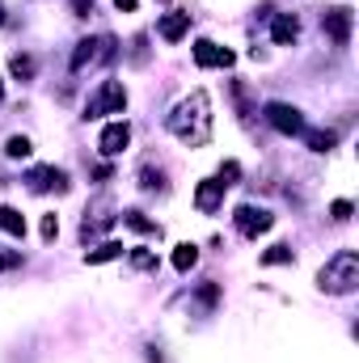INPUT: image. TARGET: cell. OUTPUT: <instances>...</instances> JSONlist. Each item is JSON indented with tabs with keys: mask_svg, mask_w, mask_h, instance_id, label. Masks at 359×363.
Wrapping results in <instances>:
<instances>
[{
	"mask_svg": "<svg viewBox=\"0 0 359 363\" xmlns=\"http://www.w3.org/2000/svg\"><path fill=\"white\" fill-rule=\"evenodd\" d=\"M233 224H237V233L241 237H262V233H271V224H275V216L271 212H262V207H237L233 212Z\"/></svg>",
	"mask_w": 359,
	"mask_h": 363,
	"instance_id": "obj_4",
	"label": "cell"
},
{
	"mask_svg": "<svg viewBox=\"0 0 359 363\" xmlns=\"http://www.w3.org/2000/svg\"><path fill=\"white\" fill-rule=\"evenodd\" d=\"M237 178H241V165H237V161H224V165H220V174H216V182H220L224 190H228Z\"/></svg>",
	"mask_w": 359,
	"mask_h": 363,
	"instance_id": "obj_21",
	"label": "cell"
},
{
	"mask_svg": "<svg viewBox=\"0 0 359 363\" xmlns=\"http://www.w3.org/2000/svg\"><path fill=\"white\" fill-rule=\"evenodd\" d=\"M186 30H190V13H169V17H161V26H157V34H161L165 42H178Z\"/></svg>",
	"mask_w": 359,
	"mask_h": 363,
	"instance_id": "obj_11",
	"label": "cell"
},
{
	"mask_svg": "<svg viewBox=\"0 0 359 363\" xmlns=\"http://www.w3.org/2000/svg\"><path fill=\"white\" fill-rule=\"evenodd\" d=\"M22 262V253H0V271H13Z\"/></svg>",
	"mask_w": 359,
	"mask_h": 363,
	"instance_id": "obj_25",
	"label": "cell"
},
{
	"mask_svg": "<svg viewBox=\"0 0 359 363\" xmlns=\"http://www.w3.org/2000/svg\"><path fill=\"white\" fill-rule=\"evenodd\" d=\"M0 233H9V237H26V216L17 212V207H0Z\"/></svg>",
	"mask_w": 359,
	"mask_h": 363,
	"instance_id": "obj_13",
	"label": "cell"
},
{
	"mask_svg": "<svg viewBox=\"0 0 359 363\" xmlns=\"http://www.w3.org/2000/svg\"><path fill=\"white\" fill-rule=\"evenodd\" d=\"M89 9H93V0H72V13H76V17H85Z\"/></svg>",
	"mask_w": 359,
	"mask_h": 363,
	"instance_id": "obj_26",
	"label": "cell"
},
{
	"mask_svg": "<svg viewBox=\"0 0 359 363\" xmlns=\"http://www.w3.org/2000/svg\"><path fill=\"white\" fill-rule=\"evenodd\" d=\"M271 38H275L279 47H292V42L300 38V22H296L292 13H283V17H275V26H271Z\"/></svg>",
	"mask_w": 359,
	"mask_h": 363,
	"instance_id": "obj_12",
	"label": "cell"
},
{
	"mask_svg": "<svg viewBox=\"0 0 359 363\" xmlns=\"http://www.w3.org/2000/svg\"><path fill=\"white\" fill-rule=\"evenodd\" d=\"M330 216H334V220H351V203H347V199H338V203L330 207Z\"/></svg>",
	"mask_w": 359,
	"mask_h": 363,
	"instance_id": "obj_24",
	"label": "cell"
},
{
	"mask_svg": "<svg viewBox=\"0 0 359 363\" xmlns=\"http://www.w3.org/2000/svg\"><path fill=\"white\" fill-rule=\"evenodd\" d=\"M123 106H127V89L119 85V81H106L89 101H85V119H101V115H123Z\"/></svg>",
	"mask_w": 359,
	"mask_h": 363,
	"instance_id": "obj_3",
	"label": "cell"
},
{
	"mask_svg": "<svg viewBox=\"0 0 359 363\" xmlns=\"http://www.w3.org/2000/svg\"><path fill=\"white\" fill-rule=\"evenodd\" d=\"M194 262H199V249H194V245H178V249H174V267H178V271H190Z\"/></svg>",
	"mask_w": 359,
	"mask_h": 363,
	"instance_id": "obj_17",
	"label": "cell"
},
{
	"mask_svg": "<svg viewBox=\"0 0 359 363\" xmlns=\"http://www.w3.org/2000/svg\"><path fill=\"white\" fill-rule=\"evenodd\" d=\"M131 267H135V271H152V267H157V253L135 249V253H131Z\"/></svg>",
	"mask_w": 359,
	"mask_h": 363,
	"instance_id": "obj_22",
	"label": "cell"
},
{
	"mask_svg": "<svg viewBox=\"0 0 359 363\" xmlns=\"http://www.w3.org/2000/svg\"><path fill=\"white\" fill-rule=\"evenodd\" d=\"M127 144H131V127L127 123H110L106 131H101V140H97V148L106 152V157H119Z\"/></svg>",
	"mask_w": 359,
	"mask_h": 363,
	"instance_id": "obj_9",
	"label": "cell"
},
{
	"mask_svg": "<svg viewBox=\"0 0 359 363\" xmlns=\"http://www.w3.org/2000/svg\"><path fill=\"white\" fill-rule=\"evenodd\" d=\"M224 203V186L216 182V178H208V182H199V190H194V207H199V212H216V207Z\"/></svg>",
	"mask_w": 359,
	"mask_h": 363,
	"instance_id": "obj_10",
	"label": "cell"
},
{
	"mask_svg": "<svg viewBox=\"0 0 359 363\" xmlns=\"http://www.w3.org/2000/svg\"><path fill=\"white\" fill-rule=\"evenodd\" d=\"M9 72H13L17 81H30V76H34V60H30V56H13V64H9Z\"/></svg>",
	"mask_w": 359,
	"mask_h": 363,
	"instance_id": "obj_19",
	"label": "cell"
},
{
	"mask_svg": "<svg viewBox=\"0 0 359 363\" xmlns=\"http://www.w3.org/2000/svg\"><path fill=\"white\" fill-rule=\"evenodd\" d=\"M355 283H359V253L355 249H338L317 275V287L330 296H347V292H355Z\"/></svg>",
	"mask_w": 359,
	"mask_h": 363,
	"instance_id": "obj_2",
	"label": "cell"
},
{
	"mask_svg": "<svg viewBox=\"0 0 359 363\" xmlns=\"http://www.w3.org/2000/svg\"><path fill=\"white\" fill-rule=\"evenodd\" d=\"M56 237H60V220L47 216V220H42V241H56Z\"/></svg>",
	"mask_w": 359,
	"mask_h": 363,
	"instance_id": "obj_23",
	"label": "cell"
},
{
	"mask_svg": "<svg viewBox=\"0 0 359 363\" xmlns=\"http://www.w3.org/2000/svg\"><path fill=\"white\" fill-rule=\"evenodd\" d=\"M351 22H355V17H351V9H342V5L322 13V26H326V34L334 38V47H347V42H351Z\"/></svg>",
	"mask_w": 359,
	"mask_h": 363,
	"instance_id": "obj_6",
	"label": "cell"
},
{
	"mask_svg": "<svg viewBox=\"0 0 359 363\" xmlns=\"http://www.w3.org/2000/svg\"><path fill=\"white\" fill-rule=\"evenodd\" d=\"M115 5H119L123 13H135V0H115Z\"/></svg>",
	"mask_w": 359,
	"mask_h": 363,
	"instance_id": "obj_27",
	"label": "cell"
},
{
	"mask_svg": "<svg viewBox=\"0 0 359 363\" xmlns=\"http://www.w3.org/2000/svg\"><path fill=\"white\" fill-rule=\"evenodd\" d=\"M292 258H296V253H292V245H271V249L258 258V262H262V267H287Z\"/></svg>",
	"mask_w": 359,
	"mask_h": 363,
	"instance_id": "obj_15",
	"label": "cell"
},
{
	"mask_svg": "<svg viewBox=\"0 0 359 363\" xmlns=\"http://www.w3.org/2000/svg\"><path fill=\"white\" fill-rule=\"evenodd\" d=\"M0 101H5V85H0Z\"/></svg>",
	"mask_w": 359,
	"mask_h": 363,
	"instance_id": "obj_29",
	"label": "cell"
},
{
	"mask_svg": "<svg viewBox=\"0 0 359 363\" xmlns=\"http://www.w3.org/2000/svg\"><path fill=\"white\" fill-rule=\"evenodd\" d=\"M30 190L34 194H42V190H68V174L64 169H56V165H42V169H30Z\"/></svg>",
	"mask_w": 359,
	"mask_h": 363,
	"instance_id": "obj_7",
	"label": "cell"
},
{
	"mask_svg": "<svg viewBox=\"0 0 359 363\" xmlns=\"http://www.w3.org/2000/svg\"><path fill=\"white\" fill-rule=\"evenodd\" d=\"M0 26H5V5H0Z\"/></svg>",
	"mask_w": 359,
	"mask_h": 363,
	"instance_id": "obj_28",
	"label": "cell"
},
{
	"mask_svg": "<svg viewBox=\"0 0 359 363\" xmlns=\"http://www.w3.org/2000/svg\"><path fill=\"white\" fill-rule=\"evenodd\" d=\"M123 224H127V228H135V233H148V237H161V224L144 220V212H127V216H123Z\"/></svg>",
	"mask_w": 359,
	"mask_h": 363,
	"instance_id": "obj_16",
	"label": "cell"
},
{
	"mask_svg": "<svg viewBox=\"0 0 359 363\" xmlns=\"http://www.w3.org/2000/svg\"><path fill=\"white\" fill-rule=\"evenodd\" d=\"M194 64L199 68H228L233 64V51H224V47H216L208 38H199L194 42Z\"/></svg>",
	"mask_w": 359,
	"mask_h": 363,
	"instance_id": "obj_8",
	"label": "cell"
},
{
	"mask_svg": "<svg viewBox=\"0 0 359 363\" xmlns=\"http://www.w3.org/2000/svg\"><path fill=\"white\" fill-rule=\"evenodd\" d=\"M267 123L275 131H283V135H304V119H300L296 106H287V101H271V106H267Z\"/></svg>",
	"mask_w": 359,
	"mask_h": 363,
	"instance_id": "obj_5",
	"label": "cell"
},
{
	"mask_svg": "<svg viewBox=\"0 0 359 363\" xmlns=\"http://www.w3.org/2000/svg\"><path fill=\"white\" fill-rule=\"evenodd\" d=\"M169 131H174L182 144H190V148L208 144V140H212V101H208V93L194 89L186 101H178L174 115H169Z\"/></svg>",
	"mask_w": 359,
	"mask_h": 363,
	"instance_id": "obj_1",
	"label": "cell"
},
{
	"mask_svg": "<svg viewBox=\"0 0 359 363\" xmlns=\"http://www.w3.org/2000/svg\"><path fill=\"white\" fill-rule=\"evenodd\" d=\"M119 253H123V245H119V241H106V245L89 249V253H85V262H89V267H101V262H110V258H119Z\"/></svg>",
	"mask_w": 359,
	"mask_h": 363,
	"instance_id": "obj_14",
	"label": "cell"
},
{
	"mask_svg": "<svg viewBox=\"0 0 359 363\" xmlns=\"http://www.w3.org/2000/svg\"><path fill=\"white\" fill-rule=\"evenodd\" d=\"M5 152H9L13 161H26V157H30V140H26V135H13V140L5 144Z\"/></svg>",
	"mask_w": 359,
	"mask_h": 363,
	"instance_id": "obj_20",
	"label": "cell"
},
{
	"mask_svg": "<svg viewBox=\"0 0 359 363\" xmlns=\"http://www.w3.org/2000/svg\"><path fill=\"white\" fill-rule=\"evenodd\" d=\"M304 140H309V148H313V152H330L338 135H334V131H309V135H304Z\"/></svg>",
	"mask_w": 359,
	"mask_h": 363,
	"instance_id": "obj_18",
	"label": "cell"
}]
</instances>
